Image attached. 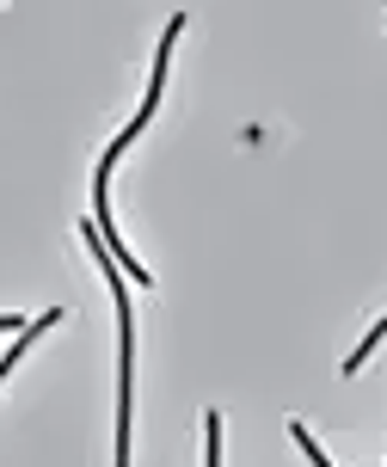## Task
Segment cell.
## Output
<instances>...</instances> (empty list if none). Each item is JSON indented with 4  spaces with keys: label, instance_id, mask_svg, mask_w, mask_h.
<instances>
[{
    "label": "cell",
    "instance_id": "6da1fadb",
    "mask_svg": "<svg viewBox=\"0 0 387 467\" xmlns=\"http://www.w3.org/2000/svg\"><path fill=\"white\" fill-rule=\"evenodd\" d=\"M382 338H387V320H382V327H375V332H369V338H363V345H357V350H350V357H344V369L357 375V369H363V363H369V350L382 345Z\"/></svg>",
    "mask_w": 387,
    "mask_h": 467
}]
</instances>
